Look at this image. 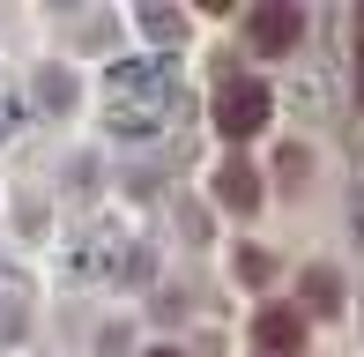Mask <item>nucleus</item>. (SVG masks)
Listing matches in <instances>:
<instances>
[{
  "label": "nucleus",
  "mask_w": 364,
  "mask_h": 357,
  "mask_svg": "<svg viewBox=\"0 0 364 357\" xmlns=\"http://www.w3.org/2000/svg\"><path fill=\"white\" fill-rule=\"evenodd\" d=\"M268 82H253V75H245V82H230L223 97H216V127L230 142H245V134H260V127H268Z\"/></svg>",
  "instance_id": "nucleus-1"
},
{
  "label": "nucleus",
  "mask_w": 364,
  "mask_h": 357,
  "mask_svg": "<svg viewBox=\"0 0 364 357\" xmlns=\"http://www.w3.org/2000/svg\"><path fill=\"white\" fill-rule=\"evenodd\" d=\"M253 343L268 350V357L305 350V313H290V305H260V313H253Z\"/></svg>",
  "instance_id": "nucleus-2"
},
{
  "label": "nucleus",
  "mask_w": 364,
  "mask_h": 357,
  "mask_svg": "<svg viewBox=\"0 0 364 357\" xmlns=\"http://www.w3.org/2000/svg\"><path fill=\"white\" fill-rule=\"evenodd\" d=\"M297 38H305V15H297V8H260L253 15V45H260V53H290Z\"/></svg>",
  "instance_id": "nucleus-3"
},
{
  "label": "nucleus",
  "mask_w": 364,
  "mask_h": 357,
  "mask_svg": "<svg viewBox=\"0 0 364 357\" xmlns=\"http://www.w3.org/2000/svg\"><path fill=\"white\" fill-rule=\"evenodd\" d=\"M216 186H223V201H230V208H260V178H253V164H223Z\"/></svg>",
  "instance_id": "nucleus-4"
},
{
  "label": "nucleus",
  "mask_w": 364,
  "mask_h": 357,
  "mask_svg": "<svg viewBox=\"0 0 364 357\" xmlns=\"http://www.w3.org/2000/svg\"><path fill=\"white\" fill-rule=\"evenodd\" d=\"M305 298L320 305V313H335V305H342V283H335V275H305Z\"/></svg>",
  "instance_id": "nucleus-5"
},
{
  "label": "nucleus",
  "mask_w": 364,
  "mask_h": 357,
  "mask_svg": "<svg viewBox=\"0 0 364 357\" xmlns=\"http://www.w3.org/2000/svg\"><path fill=\"white\" fill-rule=\"evenodd\" d=\"M149 357H178V350H149Z\"/></svg>",
  "instance_id": "nucleus-6"
}]
</instances>
